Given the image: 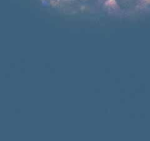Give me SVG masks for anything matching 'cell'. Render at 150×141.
Wrapping results in <instances>:
<instances>
[{"instance_id":"obj_1","label":"cell","mask_w":150,"mask_h":141,"mask_svg":"<svg viewBox=\"0 0 150 141\" xmlns=\"http://www.w3.org/2000/svg\"><path fill=\"white\" fill-rule=\"evenodd\" d=\"M146 1H148V2H150V0H146Z\"/></svg>"}]
</instances>
